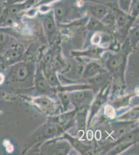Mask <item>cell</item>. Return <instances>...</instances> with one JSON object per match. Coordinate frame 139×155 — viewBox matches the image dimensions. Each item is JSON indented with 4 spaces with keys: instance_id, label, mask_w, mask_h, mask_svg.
Instances as JSON below:
<instances>
[{
    "instance_id": "obj_1",
    "label": "cell",
    "mask_w": 139,
    "mask_h": 155,
    "mask_svg": "<svg viewBox=\"0 0 139 155\" xmlns=\"http://www.w3.org/2000/svg\"><path fill=\"white\" fill-rule=\"evenodd\" d=\"M43 28L47 34H53L56 30V19L54 15L53 11L48 13L43 18Z\"/></svg>"
},
{
    "instance_id": "obj_2",
    "label": "cell",
    "mask_w": 139,
    "mask_h": 155,
    "mask_svg": "<svg viewBox=\"0 0 139 155\" xmlns=\"http://www.w3.org/2000/svg\"><path fill=\"white\" fill-rule=\"evenodd\" d=\"M88 11L92 17L101 21L109 12L108 8L101 4H94L89 7Z\"/></svg>"
},
{
    "instance_id": "obj_3",
    "label": "cell",
    "mask_w": 139,
    "mask_h": 155,
    "mask_svg": "<svg viewBox=\"0 0 139 155\" xmlns=\"http://www.w3.org/2000/svg\"><path fill=\"white\" fill-rule=\"evenodd\" d=\"M69 8L64 4H59L55 6L53 11L55 19L57 21H62L67 18Z\"/></svg>"
},
{
    "instance_id": "obj_4",
    "label": "cell",
    "mask_w": 139,
    "mask_h": 155,
    "mask_svg": "<svg viewBox=\"0 0 139 155\" xmlns=\"http://www.w3.org/2000/svg\"><path fill=\"white\" fill-rule=\"evenodd\" d=\"M87 28L88 30L93 31L107 29V28L101 22V21L92 17L88 19Z\"/></svg>"
},
{
    "instance_id": "obj_5",
    "label": "cell",
    "mask_w": 139,
    "mask_h": 155,
    "mask_svg": "<svg viewBox=\"0 0 139 155\" xmlns=\"http://www.w3.org/2000/svg\"><path fill=\"white\" fill-rule=\"evenodd\" d=\"M115 20V16L111 12H108L104 18L101 21L103 25L107 27H111L113 26Z\"/></svg>"
},
{
    "instance_id": "obj_6",
    "label": "cell",
    "mask_w": 139,
    "mask_h": 155,
    "mask_svg": "<svg viewBox=\"0 0 139 155\" xmlns=\"http://www.w3.org/2000/svg\"><path fill=\"white\" fill-rule=\"evenodd\" d=\"M116 20L118 26L120 27H123L126 25L128 22V17L125 14L124 12H117L116 15Z\"/></svg>"
},
{
    "instance_id": "obj_7",
    "label": "cell",
    "mask_w": 139,
    "mask_h": 155,
    "mask_svg": "<svg viewBox=\"0 0 139 155\" xmlns=\"http://www.w3.org/2000/svg\"><path fill=\"white\" fill-rule=\"evenodd\" d=\"M121 8L125 11H128L130 5L131 0H120Z\"/></svg>"
},
{
    "instance_id": "obj_8",
    "label": "cell",
    "mask_w": 139,
    "mask_h": 155,
    "mask_svg": "<svg viewBox=\"0 0 139 155\" xmlns=\"http://www.w3.org/2000/svg\"><path fill=\"white\" fill-rule=\"evenodd\" d=\"M3 144L5 146L6 148V151L9 153H11L14 151V146H12V144H11L9 141L8 140H4Z\"/></svg>"
},
{
    "instance_id": "obj_9",
    "label": "cell",
    "mask_w": 139,
    "mask_h": 155,
    "mask_svg": "<svg viewBox=\"0 0 139 155\" xmlns=\"http://www.w3.org/2000/svg\"><path fill=\"white\" fill-rule=\"evenodd\" d=\"M54 1H56V0H42V1L39 3V4L40 5V4H45L49 3Z\"/></svg>"
},
{
    "instance_id": "obj_10",
    "label": "cell",
    "mask_w": 139,
    "mask_h": 155,
    "mask_svg": "<svg viewBox=\"0 0 139 155\" xmlns=\"http://www.w3.org/2000/svg\"><path fill=\"white\" fill-rule=\"evenodd\" d=\"M4 79H5L4 76L2 74L0 73V85L2 84V83H3Z\"/></svg>"
},
{
    "instance_id": "obj_11",
    "label": "cell",
    "mask_w": 139,
    "mask_h": 155,
    "mask_svg": "<svg viewBox=\"0 0 139 155\" xmlns=\"http://www.w3.org/2000/svg\"><path fill=\"white\" fill-rule=\"evenodd\" d=\"M26 0H14L13 3H20V2H24Z\"/></svg>"
}]
</instances>
